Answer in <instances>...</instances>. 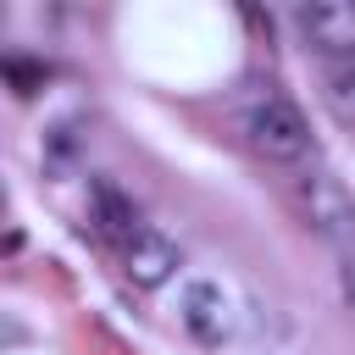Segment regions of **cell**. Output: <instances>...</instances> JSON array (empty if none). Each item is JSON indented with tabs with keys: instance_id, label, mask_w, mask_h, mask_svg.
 I'll use <instances>...</instances> for the list:
<instances>
[{
	"instance_id": "7a4b0ae2",
	"label": "cell",
	"mask_w": 355,
	"mask_h": 355,
	"mask_svg": "<svg viewBox=\"0 0 355 355\" xmlns=\"http://www.w3.org/2000/svg\"><path fill=\"white\" fill-rule=\"evenodd\" d=\"M300 200H305L311 227L322 233V244H327L333 261H338L344 300L355 305V194L344 189V178H333V172H311V178L300 183Z\"/></svg>"
},
{
	"instance_id": "3957f363",
	"label": "cell",
	"mask_w": 355,
	"mask_h": 355,
	"mask_svg": "<svg viewBox=\"0 0 355 355\" xmlns=\"http://www.w3.org/2000/svg\"><path fill=\"white\" fill-rule=\"evenodd\" d=\"M178 316H183L189 338L205 344V349H216V344L233 333V305H227L222 283H211V277H189V283H183V294H178Z\"/></svg>"
},
{
	"instance_id": "5b68a950",
	"label": "cell",
	"mask_w": 355,
	"mask_h": 355,
	"mask_svg": "<svg viewBox=\"0 0 355 355\" xmlns=\"http://www.w3.org/2000/svg\"><path fill=\"white\" fill-rule=\"evenodd\" d=\"M178 266H183V255H178V244L161 233V227H144L128 250H122V272H128V283L133 288H166L172 277H178Z\"/></svg>"
},
{
	"instance_id": "6da1fadb",
	"label": "cell",
	"mask_w": 355,
	"mask_h": 355,
	"mask_svg": "<svg viewBox=\"0 0 355 355\" xmlns=\"http://www.w3.org/2000/svg\"><path fill=\"white\" fill-rule=\"evenodd\" d=\"M239 133L255 155L277 161V166H294L311 155V128L300 116L294 100H283L277 89H255L244 105H239Z\"/></svg>"
},
{
	"instance_id": "277c9868",
	"label": "cell",
	"mask_w": 355,
	"mask_h": 355,
	"mask_svg": "<svg viewBox=\"0 0 355 355\" xmlns=\"http://www.w3.org/2000/svg\"><path fill=\"white\" fill-rule=\"evenodd\" d=\"M294 28L305 33V44L322 55V61H338V55H355V6H338V0H311L294 11Z\"/></svg>"
},
{
	"instance_id": "52a82bcc",
	"label": "cell",
	"mask_w": 355,
	"mask_h": 355,
	"mask_svg": "<svg viewBox=\"0 0 355 355\" xmlns=\"http://www.w3.org/2000/svg\"><path fill=\"white\" fill-rule=\"evenodd\" d=\"M322 100L338 122H355V55L322 61Z\"/></svg>"
},
{
	"instance_id": "8992f818",
	"label": "cell",
	"mask_w": 355,
	"mask_h": 355,
	"mask_svg": "<svg viewBox=\"0 0 355 355\" xmlns=\"http://www.w3.org/2000/svg\"><path fill=\"white\" fill-rule=\"evenodd\" d=\"M89 211H94V222H100V233L105 239H116L122 250L144 233V222H139V205H133V194L116 183V178H89Z\"/></svg>"
},
{
	"instance_id": "ba28073f",
	"label": "cell",
	"mask_w": 355,
	"mask_h": 355,
	"mask_svg": "<svg viewBox=\"0 0 355 355\" xmlns=\"http://www.w3.org/2000/svg\"><path fill=\"white\" fill-rule=\"evenodd\" d=\"M78 155H83L78 122H50V128H44V166H50V172H72Z\"/></svg>"
}]
</instances>
